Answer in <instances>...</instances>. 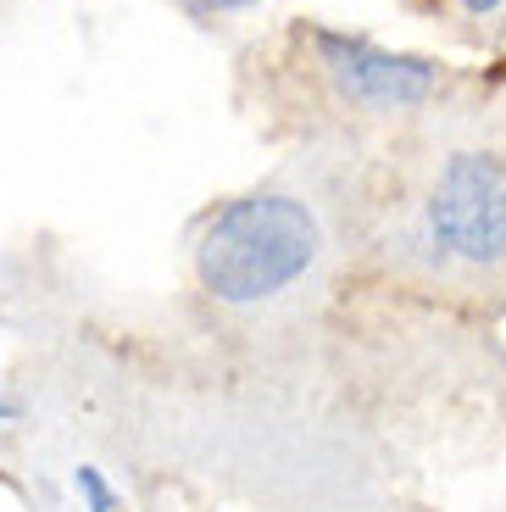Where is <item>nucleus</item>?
Here are the masks:
<instances>
[{
	"instance_id": "20e7f679",
	"label": "nucleus",
	"mask_w": 506,
	"mask_h": 512,
	"mask_svg": "<svg viewBox=\"0 0 506 512\" xmlns=\"http://www.w3.org/2000/svg\"><path fill=\"white\" fill-rule=\"evenodd\" d=\"M73 496L84 501V512H117V485L95 462H78L73 468Z\"/></svg>"
},
{
	"instance_id": "7ed1b4c3",
	"label": "nucleus",
	"mask_w": 506,
	"mask_h": 512,
	"mask_svg": "<svg viewBox=\"0 0 506 512\" xmlns=\"http://www.w3.org/2000/svg\"><path fill=\"white\" fill-rule=\"evenodd\" d=\"M317 45V67L334 78V90L356 106H418L434 95L440 67L429 56H406V51H384L362 34H340V28H312Z\"/></svg>"
},
{
	"instance_id": "f257e3e1",
	"label": "nucleus",
	"mask_w": 506,
	"mask_h": 512,
	"mask_svg": "<svg viewBox=\"0 0 506 512\" xmlns=\"http://www.w3.org/2000/svg\"><path fill=\"white\" fill-rule=\"evenodd\" d=\"M323 251V229L306 201L256 190L217 206L195 234V279L223 307H262L284 295Z\"/></svg>"
},
{
	"instance_id": "f03ea898",
	"label": "nucleus",
	"mask_w": 506,
	"mask_h": 512,
	"mask_svg": "<svg viewBox=\"0 0 506 512\" xmlns=\"http://www.w3.org/2000/svg\"><path fill=\"white\" fill-rule=\"evenodd\" d=\"M429 234L445 256L495 268L506 262V162L490 151L445 156L429 195Z\"/></svg>"
},
{
	"instance_id": "39448f33",
	"label": "nucleus",
	"mask_w": 506,
	"mask_h": 512,
	"mask_svg": "<svg viewBox=\"0 0 506 512\" xmlns=\"http://www.w3.org/2000/svg\"><path fill=\"white\" fill-rule=\"evenodd\" d=\"M456 6H462L468 17H495V12L506 6V0H456Z\"/></svg>"
},
{
	"instance_id": "423d86ee",
	"label": "nucleus",
	"mask_w": 506,
	"mask_h": 512,
	"mask_svg": "<svg viewBox=\"0 0 506 512\" xmlns=\"http://www.w3.org/2000/svg\"><path fill=\"white\" fill-rule=\"evenodd\" d=\"M201 6H212V12H234V6H256V0H201Z\"/></svg>"
}]
</instances>
